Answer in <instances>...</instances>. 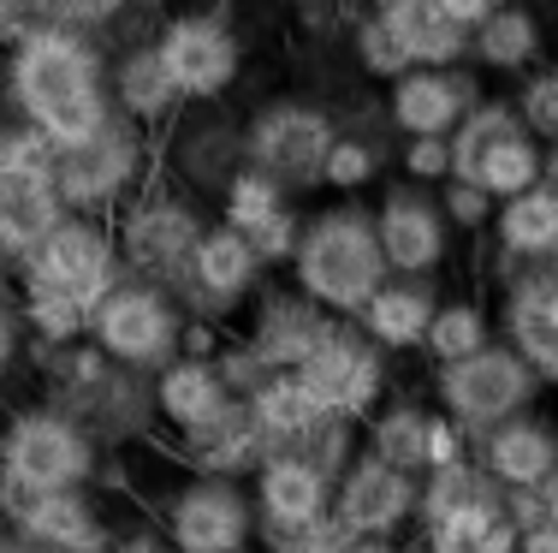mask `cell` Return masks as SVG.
Masks as SVG:
<instances>
[{"mask_svg":"<svg viewBox=\"0 0 558 553\" xmlns=\"http://www.w3.org/2000/svg\"><path fill=\"white\" fill-rule=\"evenodd\" d=\"M541 161H547V149H541V137L535 131H517V137H505L494 143V149L482 155V167H475V184H487V191L499 196H517V191H529V184H541Z\"/></svg>","mask_w":558,"mask_h":553,"instance_id":"e575fe53","label":"cell"},{"mask_svg":"<svg viewBox=\"0 0 558 553\" xmlns=\"http://www.w3.org/2000/svg\"><path fill=\"white\" fill-rule=\"evenodd\" d=\"M89 339H96L113 363L155 375V369H167L184 351V310L167 286L143 280V274H125V280L89 310Z\"/></svg>","mask_w":558,"mask_h":553,"instance_id":"ba28073f","label":"cell"},{"mask_svg":"<svg viewBox=\"0 0 558 553\" xmlns=\"http://www.w3.org/2000/svg\"><path fill=\"white\" fill-rule=\"evenodd\" d=\"M440 7H446L451 19L463 24V31H475V24H482V19H494V12L505 7V0H440Z\"/></svg>","mask_w":558,"mask_h":553,"instance_id":"c3c4849f","label":"cell"},{"mask_svg":"<svg viewBox=\"0 0 558 553\" xmlns=\"http://www.w3.org/2000/svg\"><path fill=\"white\" fill-rule=\"evenodd\" d=\"M113 239L125 256V274H143L155 286H179V274L191 268V250L203 239V215L196 196L179 191L167 179H149L143 191H131L113 215Z\"/></svg>","mask_w":558,"mask_h":553,"instance_id":"52a82bcc","label":"cell"},{"mask_svg":"<svg viewBox=\"0 0 558 553\" xmlns=\"http://www.w3.org/2000/svg\"><path fill=\"white\" fill-rule=\"evenodd\" d=\"M505 489L494 477H487L482 458H458V465H434L422 470V500H416V530H434V524L458 518V512L470 506H487V500H499Z\"/></svg>","mask_w":558,"mask_h":553,"instance_id":"83f0119b","label":"cell"},{"mask_svg":"<svg viewBox=\"0 0 558 553\" xmlns=\"http://www.w3.org/2000/svg\"><path fill=\"white\" fill-rule=\"evenodd\" d=\"M541 387L547 381L535 375V363L511 346V339H494V346L470 351L458 363H434V405L463 423V434H487L494 423L517 411H535L541 405Z\"/></svg>","mask_w":558,"mask_h":553,"instance_id":"5b68a950","label":"cell"},{"mask_svg":"<svg viewBox=\"0 0 558 553\" xmlns=\"http://www.w3.org/2000/svg\"><path fill=\"white\" fill-rule=\"evenodd\" d=\"M499 339V315L482 304V298H440L428 334H422V358L428 363H458L470 351L494 346Z\"/></svg>","mask_w":558,"mask_h":553,"instance_id":"f546056e","label":"cell"},{"mask_svg":"<svg viewBox=\"0 0 558 553\" xmlns=\"http://www.w3.org/2000/svg\"><path fill=\"white\" fill-rule=\"evenodd\" d=\"M54 184L60 203L72 215H119L131 191L149 184V125L125 120V113H108V125L89 131L84 143H65L54 161Z\"/></svg>","mask_w":558,"mask_h":553,"instance_id":"8992f818","label":"cell"},{"mask_svg":"<svg viewBox=\"0 0 558 553\" xmlns=\"http://www.w3.org/2000/svg\"><path fill=\"white\" fill-rule=\"evenodd\" d=\"M387 250H380L375 215L356 203H333L303 220V239L291 250V286L310 292L322 310L356 315L387 280Z\"/></svg>","mask_w":558,"mask_h":553,"instance_id":"7a4b0ae2","label":"cell"},{"mask_svg":"<svg viewBox=\"0 0 558 553\" xmlns=\"http://www.w3.org/2000/svg\"><path fill=\"white\" fill-rule=\"evenodd\" d=\"M375 7H392V0H375Z\"/></svg>","mask_w":558,"mask_h":553,"instance_id":"db71d44e","label":"cell"},{"mask_svg":"<svg viewBox=\"0 0 558 553\" xmlns=\"http://www.w3.org/2000/svg\"><path fill=\"white\" fill-rule=\"evenodd\" d=\"M351 48H356V65H363L375 84H392V77H404L410 65V48H404V36H398V24H392V12H368V19H356V31H351Z\"/></svg>","mask_w":558,"mask_h":553,"instance_id":"d590c367","label":"cell"},{"mask_svg":"<svg viewBox=\"0 0 558 553\" xmlns=\"http://www.w3.org/2000/svg\"><path fill=\"white\" fill-rule=\"evenodd\" d=\"M440 208H446L451 232H487V227H494L499 196L487 191V184H475V179H458V173H451V179L440 184Z\"/></svg>","mask_w":558,"mask_h":553,"instance_id":"f35d334b","label":"cell"},{"mask_svg":"<svg viewBox=\"0 0 558 553\" xmlns=\"http://www.w3.org/2000/svg\"><path fill=\"white\" fill-rule=\"evenodd\" d=\"M553 7H558V0H553Z\"/></svg>","mask_w":558,"mask_h":553,"instance_id":"9f6ffc18","label":"cell"},{"mask_svg":"<svg viewBox=\"0 0 558 553\" xmlns=\"http://www.w3.org/2000/svg\"><path fill=\"white\" fill-rule=\"evenodd\" d=\"M416 500H422L416 470H398L387 458H375L368 446L333 482V512L356 536H410L416 530Z\"/></svg>","mask_w":558,"mask_h":553,"instance_id":"9a60e30c","label":"cell"},{"mask_svg":"<svg viewBox=\"0 0 558 553\" xmlns=\"http://www.w3.org/2000/svg\"><path fill=\"white\" fill-rule=\"evenodd\" d=\"M380 12H392V24H398V36H404L416 65H463L470 60V31L451 19L440 0H392Z\"/></svg>","mask_w":558,"mask_h":553,"instance_id":"4316f807","label":"cell"},{"mask_svg":"<svg viewBox=\"0 0 558 553\" xmlns=\"http://www.w3.org/2000/svg\"><path fill=\"white\" fill-rule=\"evenodd\" d=\"M434 310H440V280H434V274H387V280L375 286V298H368L351 322L363 327L380 351L404 358V351H422V334H428Z\"/></svg>","mask_w":558,"mask_h":553,"instance_id":"44dd1931","label":"cell"},{"mask_svg":"<svg viewBox=\"0 0 558 553\" xmlns=\"http://www.w3.org/2000/svg\"><path fill=\"white\" fill-rule=\"evenodd\" d=\"M119 7H125V0H48V12H54L60 24H84V31H101Z\"/></svg>","mask_w":558,"mask_h":553,"instance_id":"bcb514c9","label":"cell"},{"mask_svg":"<svg viewBox=\"0 0 558 553\" xmlns=\"http://www.w3.org/2000/svg\"><path fill=\"white\" fill-rule=\"evenodd\" d=\"M327 327H333V310H322L310 292H298V286H262V292L250 298L244 339L274 369H298L315 346H322Z\"/></svg>","mask_w":558,"mask_h":553,"instance_id":"d6986e66","label":"cell"},{"mask_svg":"<svg viewBox=\"0 0 558 553\" xmlns=\"http://www.w3.org/2000/svg\"><path fill=\"white\" fill-rule=\"evenodd\" d=\"M244 239L256 244V256L268 262V268H279V262L291 268V250H298V239H303V215L286 203L274 220H262V227H256V232H244Z\"/></svg>","mask_w":558,"mask_h":553,"instance_id":"7bdbcfd3","label":"cell"},{"mask_svg":"<svg viewBox=\"0 0 558 553\" xmlns=\"http://www.w3.org/2000/svg\"><path fill=\"white\" fill-rule=\"evenodd\" d=\"M375 232L392 274H440L451 256V220L440 196H434V184H416V179L392 184L375 208Z\"/></svg>","mask_w":558,"mask_h":553,"instance_id":"2e32d148","label":"cell"},{"mask_svg":"<svg viewBox=\"0 0 558 553\" xmlns=\"http://www.w3.org/2000/svg\"><path fill=\"white\" fill-rule=\"evenodd\" d=\"M7 101L36 131H48L60 149L84 143L113 113L108 55L84 24H60V19L36 24L7 55Z\"/></svg>","mask_w":558,"mask_h":553,"instance_id":"6da1fadb","label":"cell"},{"mask_svg":"<svg viewBox=\"0 0 558 553\" xmlns=\"http://www.w3.org/2000/svg\"><path fill=\"white\" fill-rule=\"evenodd\" d=\"M333 131V113L315 101H268L244 131V161L274 173L286 191H322Z\"/></svg>","mask_w":558,"mask_h":553,"instance_id":"8fae6325","label":"cell"},{"mask_svg":"<svg viewBox=\"0 0 558 553\" xmlns=\"http://www.w3.org/2000/svg\"><path fill=\"white\" fill-rule=\"evenodd\" d=\"M416 553H422V548H416Z\"/></svg>","mask_w":558,"mask_h":553,"instance_id":"6f0895ef","label":"cell"},{"mask_svg":"<svg viewBox=\"0 0 558 553\" xmlns=\"http://www.w3.org/2000/svg\"><path fill=\"white\" fill-rule=\"evenodd\" d=\"M517 113L541 143H558V65H529L517 89Z\"/></svg>","mask_w":558,"mask_h":553,"instance_id":"74e56055","label":"cell"},{"mask_svg":"<svg viewBox=\"0 0 558 553\" xmlns=\"http://www.w3.org/2000/svg\"><path fill=\"white\" fill-rule=\"evenodd\" d=\"M286 203H291L286 184H279L274 173H262V167H250V161L220 184V220L238 227V232H256L262 220H274Z\"/></svg>","mask_w":558,"mask_h":553,"instance_id":"836d02e7","label":"cell"},{"mask_svg":"<svg viewBox=\"0 0 558 553\" xmlns=\"http://www.w3.org/2000/svg\"><path fill=\"white\" fill-rule=\"evenodd\" d=\"M12 286H19V315L31 346H72V339L89 334V310L72 292L36 280V274H12Z\"/></svg>","mask_w":558,"mask_h":553,"instance_id":"f1b7e54d","label":"cell"},{"mask_svg":"<svg viewBox=\"0 0 558 553\" xmlns=\"http://www.w3.org/2000/svg\"><path fill=\"white\" fill-rule=\"evenodd\" d=\"M541 184L558 196V143H547V161H541Z\"/></svg>","mask_w":558,"mask_h":553,"instance_id":"f907efd6","label":"cell"},{"mask_svg":"<svg viewBox=\"0 0 558 553\" xmlns=\"http://www.w3.org/2000/svg\"><path fill=\"white\" fill-rule=\"evenodd\" d=\"M303 387L315 393V405L351 423H368L380 399L392 393V351H380L351 315H333V327L322 334V346L298 363Z\"/></svg>","mask_w":558,"mask_h":553,"instance_id":"9c48e42d","label":"cell"},{"mask_svg":"<svg viewBox=\"0 0 558 553\" xmlns=\"http://www.w3.org/2000/svg\"><path fill=\"white\" fill-rule=\"evenodd\" d=\"M487 232H494V244L517 262L547 256V250H558V196L547 191V184H529V191L505 196V203L494 208V227Z\"/></svg>","mask_w":558,"mask_h":553,"instance_id":"484cf974","label":"cell"},{"mask_svg":"<svg viewBox=\"0 0 558 553\" xmlns=\"http://www.w3.org/2000/svg\"><path fill=\"white\" fill-rule=\"evenodd\" d=\"M7 553H24V548H19V536H12V548H7Z\"/></svg>","mask_w":558,"mask_h":553,"instance_id":"f5cc1de1","label":"cell"},{"mask_svg":"<svg viewBox=\"0 0 558 553\" xmlns=\"http://www.w3.org/2000/svg\"><path fill=\"white\" fill-rule=\"evenodd\" d=\"M553 393H558V381H553Z\"/></svg>","mask_w":558,"mask_h":553,"instance_id":"11a10c76","label":"cell"},{"mask_svg":"<svg viewBox=\"0 0 558 553\" xmlns=\"http://www.w3.org/2000/svg\"><path fill=\"white\" fill-rule=\"evenodd\" d=\"M232 405V387H226L215 358H196V351H179L167 369H155V417H161V434L196 429L215 411Z\"/></svg>","mask_w":558,"mask_h":553,"instance_id":"7402d4cb","label":"cell"},{"mask_svg":"<svg viewBox=\"0 0 558 553\" xmlns=\"http://www.w3.org/2000/svg\"><path fill=\"white\" fill-rule=\"evenodd\" d=\"M108 553H179V548H172L167 536L155 530V524H131V530H119V536H113V548H108Z\"/></svg>","mask_w":558,"mask_h":553,"instance_id":"7dc6e473","label":"cell"},{"mask_svg":"<svg viewBox=\"0 0 558 553\" xmlns=\"http://www.w3.org/2000/svg\"><path fill=\"white\" fill-rule=\"evenodd\" d=\"M19 274H36V280L72 292L84 310H96L101 298L125 280V256H119V239H113V220L108 215H65L43 244L31 250Z\"/></svg>","mask_w":558,"mask_h":553,"instance_id":"7c38bea8","label":"cell"},{"mask_svg":"<svg viewBox=\"0 0 558 553\" xmlns=\"http://www.w3.org/2000/svg\"><path fill=\"white\" fill-rule=\"evenodd\" d=\"M351 553H416V548H404V536H356Z\"/></svg>","mask_w":558,"mask_h":553,"instance_id":"681fc988","label":"cell"},{"mask_svg":"<svg viewBox=\"0 0 558 553\" xmlns=\"http://www.w3.org/2000/svg\"><path fill=\"white\" fill-rule=\"evenodd\" d=\"M380 173V143H368L363 131H333V149H327V173L322 184L339 196H356L363 184H375Z\"/></svg>","mask_w":558,"mask_h":553,"instance_id":"8d00e7d4","label":"cell"},{"mask_svg":"<svg viewBox=\"0 0 558 553\" xmlns=\"http://www.w3.org/2000/svg\"><path fill=\"white\" fill-rule=\"evenodd\" d=\"M250 500H256V548L286 553L303 524H315L333 506V482L315 465H303L298 453H268L250 477Z\"/></svg>","mask_w":558,"mask_h":553,"instance_id":"5bb4252c","label":"cell"},{"mask_svg":"<svg viewBox=\"0 0 558 553\" xmlns=\"http://www.w3.org/2000/svg\"><path fill=\"white\" fill-rule=\"evenodd\" d=\"M113 101H119L125 120H137L149 131L172 125V113L184 108V96H179V84H172V72H167L161 48H155V36L119 48V60H113Z\"/></svg>","mask_w":558,"mask_h":553,"instance_id":"603a6c76","label":"cell"},{"mask_svg":"<svg viewBox=\"0 0 558 553\" xmlns=\"http://www.w3.org/2000/svg\"><path fill=\"white\" fill-rule=\"evenodd\" d=\"M131 494H143L149 524L179 553H262L256 548V500H250V482L196 477V470H179L167 458L161 489H131Z\"/></svg>","mask_w":558,"mask_h":553,"instance_id":"3957f363","label":"cell"},{"mask_svg":"<svg viewBox=\"0 0 558 553\" xmlns=\"http://www.w3.org/2000/svg\"><path fill=\"white\" fill-rule=\"evenodd\" d=\"M351 548H356V530L339 518L333 506H327L315 524H303V530L291 536V548H286V553H351Z\"/></svg>","mask_w":558,"mask_h":553,"instance_id":"f6af8a7d","label":"cell"},{"mask_svg":"<svg viewBox=\"0 0 558 553\" xmlns=\"http://www.w3.org/2000/svg\"><path fill=\"white\" fill-rule=\"evenodd\" d=\"M434 417H440V405H422L410 399V393H387V399L368 411L363 423V446L375 458H387L398 470H428V434H434Z\"/></svg>","mask_w":558,"mask_h":553,"instance_id":"cb8c5ba5","label":"cell"},{"mask_svg":"<svg viewBox=\"0 0 558 553\" xmlns=\"http://www.w3.org/2000/svg\"><path fill=\"white\" fill-rule=\"evenodd\" d=\"M517 131H529L523 113H517V101H487V96H482L458 125H451V173L470 179L475 167H482V155L494 149V143L517 137Z\"/></svg>","mask_w":558,"mask_h":553,"instance_id":"1f68e13d","label":"cell"},{"mask_svg":"<svg viewBox=\"0 0 558 553\" xmlns=\"http://www.w3.org/2000/svg\"><path fill=\"white\" fill-rule=\"evenodd\" d=\"M215 363H220V375H226V387H232V399H250V393H256L262 387V381H268L274 375V363L268 358H262V351L256 346H250V339L244 334H226L220 339V351H215Z\"/></svg>","mask_w":558,"mask_h":553,"instance_id":"ab89813d","label":"cell"},{"mask_svg":"<svg viewBox=\"0 0 558 553\" xmlns=\"http://www.w3.org/2000/svg\"><path fill=\"white\" fill-rule=\"evenodd\" d=\"M155 48H161L172 84H179L184 101H215L238 84L244 72V43L238 31L220 19V12H203V7H179L167 12V24L155 31Z\"/></svg>","mask_w":558,"mask_h":553,"instance_id":"4fadbf2b","label":"cell"},{"mask_svg":"<svg viewBox=\"0 0 558 553\" xmlns=\"http://www.w3.org/2000/svg\"><path fill=\"white\" fill-rule=\"evenodd\" d=\"M541 48H547V31H541V19L523 7V0H505L494 19H482V24L470 31V60H475V72L523 77L529 65L541 60Z\"/></svg>","mask_w":558,"mask_h":553,"instance_id":"d4e9b609","label":"cell"},{"mask_svg":"<svg viewBox=\"0 0 558 553\" xmlns=\"http://www.w3.org/2000/svg\"><path fill=\"white\" fill-rule=\"evenodd\" d=\"M250 411H256V423H262V434H268L274 446H286L322 417V405H315L310 387H303L298 369H274V375L250 393Z\"/></svg>","mask_w":558,"mask_h":553,"instance_id":"4dcf8cb0","label":"cell"},{"mask_svg":"<svg viewBox=\"0 0 558 553\" xmlns=\"http://www.w3.org/2000/svg\"><path fill=\"white\" fill-rule=\"evenodd\" d=\"M505 512H511L517 536L523 530H553L558 536V470L535 489H505Z\"/></svg>","mask_w":558,"mask_h":553,"instance_id":"60d3db41","label":"cell"},{"mask_svg":"<svg viewBox=\"0 0 558 553\" xmlns=\"http://www.w3.org/2000/svg\"><path fill=\"white\" fill-rule=\"evenodd\" d=\"M24 346H31V339H24V315H19V286H12V274H0V393L19 375Z\"/></svg>","mask_w":558,"mask_h":553,"instance_id":"b9f144b4","label":"cell"},{"mask_svg":"<svg viewBox=\"0 0 558 553\" xmlns=\"http://www.w3.org/2000/svg\"><path fill=\"white\" fill-rule=\"evenodd\" d=\"M12 548V530H7V524H0V553H7Z\"/></svg>","mask_w":558,"mask_h":553,"instance_id":"816d5d0a","label":"cell"},{"mask_svg":"<svg viewBox=\"0 0 558 553\" xmlns=\"http://www.w3.org/2000/svg\"><path fill=\"white\" fill-rule=\"evenodd\" d=\"M475 458L499 489H535L558 470V423L541 411H517L487 434H475Z\"/></svg>","mask_w":558,"mask_h":553,"instance_id":"ffe728a7","label":"cell"},{"mask_svg":"<svg viewBox=\"0 0 558 553\" xmlns=\"http://www.w3.org/2000/svg\"><path fill=\"white\" fill-rule=\"evenodd\" d=\"M101 465H108V446L48 399L12 405L0 423V477L24 489H96Z\"/></svg>","mask_w":558,"mask_h":553,"instance_id":"277c9868","label":"cell"},{"mask_svg":"<svg viewBox=\"0 0 558 553\" xmlns=\"http://www.w3.org/2000/svg\"><path fill=\"white\" fill-rule=\"evenodd\" d=\"M161 441H167L161 453L179 470H196V477H232V482H250V477H256V465L274 453V441L262 434L250 399H232L226 411L208 417V423L161 434Z\"/></svg>","mask_w":558,"mask_h":553,"instance_id":"e0dca14e","label":"cell"},{"mask_svg":"<svg viewBox=\"0 0 558 553\" xmlns=\"http://www.w3.org/2000/svg\"><path fill=\"white\" fill-rule=\"evenodd\" d=\"M398 167H404V179H416V184H446L451 179V137H404Z\"/></svg>","mask_w":558,"mask_h":553,"instance_id":"ee69618b","label":"cell"},{"mask_svg":"<svg viewBox=\"0 0 558 553\" xmlns=\"http://www.w3.org/2000/svg\"><path fill=\"white\" fill-rule=\"evenodd\" d=\"M482 101L470 65H410L404 77H392L387 120L404 137H451V125Z\"/></svg>","mask_w":558,"mask_h":553,"instance_id":"ac0fdd59","label":"cell"},{"mask_svg":"<svg viewBox=\"0 0 558 553\" xmlns=\"http://www.w3.org/2000/svg\"><path fill=\"white\" fill-rule=\"evenodd\" d=\"M274 453H298L303 465H315L327 482H339L344 470H351V458L363 453V423H351V417H333V411H322L310 429L298 434V441L274 446Z\"/></svg>","mask_w":558,"mask_h":553,"instance_id":"d6a6232c","label":"cell"},{"mask_svg":"<svg viewBox=\"0 0 558 553\" xmlns=\"http://www.w3.org/2000/svg\"><path fill=\"white\" fill-rule=\"evenodd\" d=\"M262 286H268V262L256 256V244H250L244 232L220 220V227H203V239L191 250V268L179 274L172 298H179L184 315L226 327Z\"/></svg>","mask_w":558,"mask_h":553,"instance_id":"30bf717a","label":"cell"}]
</instances>
